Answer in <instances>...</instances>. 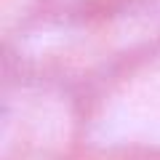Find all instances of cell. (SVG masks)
Here are the masks:
<instances>
[{
    "label": "cell",
    "instance_id": "obj_5",
    "mask_svg": "<svg viewBox=\"0 0 160 160\" xmlns=\"http://www.w3.org/2000/svg\"><path fill=\"white\" fill-rule=\"evenodd\" d=\"M67 160H142V158H131V155H118V152H99V149H80Z\"/></svg>",
    "mask_w": 160,
    "mask_h": 160
},
{
    "label": "cell",
    "instance_id": "obj_4",
    "mask_svg": "<svg viewBox=\"0 0 160 160\" xmlns=\"http://www.w3.org/2000/svg\"><path fill=\"white\" fill-rule=\"evenodd\" d=\"M136 0H53L51 8L67 13H83V16H104L118 8H126Z\"/></svg>",
    "mask_w": 160,
    "mask_h": 160
},
{
    "label": "cell",
    "instance_id": "obj_2",
    "mask_svg": "<svg viewBox=\"0 0 160 160\" xmlns=\"http://www.w3.org/2000/svg\"><path fill=\"white\" fill-rule=\"evenodd\" d=\"M83 147V88L3 64L0 160H67Z\"/></svg>",
    "mask_w": 160,
    "mask_h": 160
},
{
    "label": "cell",
    "instance_id": "obj_3",
    "mask_svg": "<svg viewBox=\"0 0 160 160\" xmlns=\"http://www.w3.org/2000/svg\"><path fill=\"white\" fill-rule=\"evenodd\" d=\"M53 0H0V38L6 43L8 38L32 24L40 13L51 8Z\"/></svg>",
    "mask_w": 160,
    "mask_h": 160
},
{
    "label": "cell",
    "instance_id": "obj_1",
    "mask_svg": "<svg viewBox=\"0 0 160 160\" xmlns=\"http://www.w3.org/2000/svg\"><path fill=\"white\" fill-rule=\"evenodd\" d=\"M160 160V43L112 64L83 91V147Z\"/></svg>",
    "mask_w": 160,
    "mask_h": 160
}]
</instances>
